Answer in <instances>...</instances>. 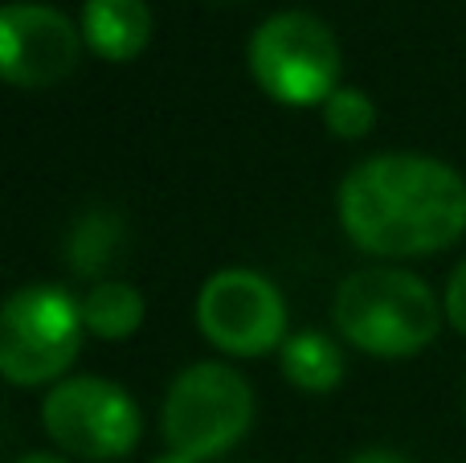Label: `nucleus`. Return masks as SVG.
Here are the masks:
<instances>
[{"label":"nucleus","instance_id":"nucleus-1","mask_svg":"<svg viewBox=\"0 0 466 463\" xmlns=\"http://www.w3.org/2000/svg\"><path fill=\"white\" fill-rule=\"evenodd\" d=\"M339 226L369 254H438L466 234V185L434 156H372L339 185Z\"/></svg>","mask_w":466,"mask_h":463},{"label":"nucleus","instance_id":"nucleus-2","mask_svg":"<svg viewBox=\"0 0 466 463\" xmlns=\"http://www.w3.org/2000/svg\"><path fill=\"white\" fill-rule=\"evenodd\" d=\"M446 308L426 279L397 267H364L336 287L331 320L339 336L372 357H413L442 328Z\"/></svg>","mask_w":466,"mask_h":463},{"label":"nucleus","instance_id":"nucleus-3","mask_svg":"<svg viewBox=\"0 0 466 463\" xmlns=\"http://www.w3.org/2000/svg\"><path fill=\"white\" fill-rule=\"evenodd\" d=\"M254 423V390L238 369L221 361H197L168 386L160 410V435L168 451L188 459H213L229 451Z\"/></svg>","mask_w":466,"mask_h":463},{"label":"nucleus","instance_id":"nucleus-4","mask_svg":"<svg viewBox=\"0 0 466 463\" xmlns=\"http://www.w3.org/2000/svg\"><path fill=\"white\" fill-rule=\"evenodd\" d=\"M82 333V304H74L62 287H21L0 308V374L13 386L57 382L78 357Z\"/></svg>","mask_w":466,"mask_h":463},{"label":"nucleus","instance_id":"nucleus-5","mask_svg":"<svg viewBox=\"0 0 466 463\" xmlns=\"http://www.w3.org/2000/svg\"><path fill=\"white\" fill-rule=\"evenodd\" d=\"M246 62L254 82L282 107L328 103L339 90L336 33L311 13H274L249 37Z\"/></svg>","mask_w":466,"mask_h":463},{"label":"nucleus","instance_id":"nucleus-6","mask_svg":"<svg viewBox=\"0 0 466 463\" xmlns=\"http://www.w3.org/2000/svg\"><path fill=\"white\" fill-rule=\"evenodd\" d=\"M49 439L78 459L111 463L139 443V410L123 386L106 377H66L41 406Z\"/></svg>","mask_w":466,"mask_h":463},{"label":"nucleus","instance_id":"nucleus-7","mask_svg":"<svg viewBox=\"0 0 466 463\" xmlns=\"http://www.w3.org/2000/svg\"><path fill=\"white\" fill-rule=\"evenodd\" d=\"M197 328L229 357H262L287 341V304L258 271H218L197 295Z\"/></svg>","mask_w":466,"mask_h":463},{"label":"nucleus","instance_id":"nucleus-8","mask_svg":"<svg viewBox=\"0 0 466 463\" xmlns=\"http://www.w3.org/2000/svg\"><path fill=\"white\" fill-rule=\"evenodd\" d=\"M82 57V33L49 5L0 8V74L13 87H54Z\"/></svg>","mask_w":466,"mask_h":463},{"label":"nucleus","instance_id":"nucleus-9","mask_svg":"<svg viewBox=\"0 0 466 463\" xmlns=\"http://www.w3.org/2000/svg\"><path fill=\"white\" fill-rule=\"evenodd\" d=\"M82 41L106 62H131L152 41V13L144 0H86Z\"/></svg>","mask_w":466,"mask_h":463},{"label":"nucleus","instance_id":"nucleus-10","mask_svg":"<svg viewBox=\"0 0 466 463\" xmlns=\"http://www.w3.org/2000/svg\"><path fill=\"white\" fill-rule=\"evenodd\" d=\"M282 377L303 394H331L344 382V353L319 333H295L282 341Z\"/></svg>","mask_w":466,"mask_h":463},{"label":"nucleus","instance_id":"nucleus-11","mask_svg":"<svg viewBox=\"0 0 466 463\" xmlns=\"http://www.w3.org/2000/svg\"><path fill=\"white\" fill-rule=\"evenodd\" d=\"M82 320L86 333H95L98 341H127L144 324V295L131 283H98L82 304Z\"/></svg>","mask_w":466,"mask_h":463},{"label":"nucleus","instance_id":"nucleus-12","mask_svg":"<svg viewBox=\"0 0 466 463\" xmlns=\"http://www.w3.org/2000/svg\"><path fill=\"white\" fill-rule=\"evenodd\" d=\"M323 123H328V131L339 139H364L372 131V123H377V107H372V98L364 95V90L339 87V90H331V98L323 103Z\"/></svg>","mask_w":466,"mask_h":463},{"label":"nucleus","instance_id":"nucleus-13","mask_svg":"<svg viewBox=\"0 0 466 463\" xmlns=\"http://www.w3.org/2000/svg\"><path fill=\"white\" fill-rule=\"evenodd\" d=\"M119 238V221L111 213H90L86 221H78L70 238V254L78 271H103L111 262V246Z\"/></svg>","mask_w":466,"mask_h":463},{"label":"nucleus","instance_id":"nucleus-14","mask_svg":"<svg viewBox=\"0 0 466 463\" xmlns=\"http://www.w3.org/2000/svg\"><path fill=\"white\" fill-rule=\"evenodd\" d=\"M442 308H446V320H451V324L466 336V262L451 275V283H446V304Z\"/></svg>","mask_w":466,"mask_h":463},{"label":"nucleus","instance_id":"nucleus-15","mask_svg":"<svg viewBox=\"0 0 466 463\" xmlns=\"http://www.w3.org/2000/svg\"><path fill=\"white\" fill-rule=\"evenodd\" d=\"M348 463H405L401 456H393V451H364V456L348 459Z\"/></svg>","mask_w":466,"mask_h":463},{"label":"nucleus","instance_id":"nucleus-16","mask_svg":"<svg viewBox=\"0 0 466 463\" xmlns=\"http://www.w3.org/2000/svg\"><path fill=\"white\" fill-rule=\"evenodd\" d=\"M16 463H66V459H57V456H46V451H33V456H21Z\"/></svg>","mask_w":466,"mask_h":463},{"label":"nucleus","instance_id":"nucleus-17","mask_svg":"<svg viewBox=\"0 0 466 463\" xmlns=\"http://www.w3.org/2000/svg\"><path fill=\"white\" fill-rule=\"evenodd\" d=\"M152 463H197V459H188V456H177V451H168V456H160V459H152Z\"/></svg>","mask_w":466,"mask_h":463}]
</instances>
